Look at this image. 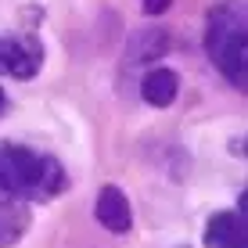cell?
<instances>
[{"instance_id": "cell-8", "label": "cell", "mask_w": 248, "mask_h": 248, "mask_svg": "<svg viewBox=\"0 0 248 248\" xmlns=\"http://www.w3.org/2000/svg\"><path fill=\"white\" fill-rule=\"evenodd\" d=\"M169 50V36L162 29H144V32H137V36L130 40V62L133 65H144V62H155V58H162Z\"/></svg>"}, {"instance_id": "cell-9", "label": "cell", "mask_w": 248, "mask_h": 248, "mask_svg": "<svg viewBox=\"0 0 248 248\" xmlns=\"http://www.w3.org/2000/svg\"><path fill=\"white\" fill-rule=\"evenodd\" d=\"M169 7H173V0H140V11L148 15V18H155V15H166Z\"/></svg>"}, {"instance_id": "cell-10", "label": "cell", "mask_w": 248, "mask_h": 248, "mask_svg": "<svg viewBox=\"0 0 248 248\" xmlns=\"http://www.w3.org/2000/svg\"><path fill=\"white\" fill-rule=\"evenodd\" d=\"M4 112H7V90L0 87V115H4Z\"/></svg>"}, {"instance_id": "cell-4", "label": "cell", "mask_w": 248, "mask_h": 248, "mask_svg": "<svg viewBox=\"0 0 248 248\" xmlns=\"http://www.w3.org/2000/svg\"><path fill=\"white\" fill-rule=\"evenodd\" d=\"M93 216H97V223L105 227L108 234H130V227H133L130 198H126V191H123V187H115V184H105L97 191Z\"/></svg>"}, {"instance_id": "cell-7", "label": "cell", "mask_w": 248, "mask_h": 248, "mask_svg": "<svg viewBox=\"0 0 248 248\" xmlns=\"http://www.w3.org/2000/svg\"><path fill=\"white\" fill-rule=\"evenodd\" d=\"M25 227H29V212H25V205L18 198H0V248L4 245H15L18 237L25 234Z\"/></svg>"}, {"instance_id": "cell-5", "label": "cell", "mask_w": 248, "mask_h": 248, "mask_svg": "<svg viewBox=\"0 0 248 248\" xmlns=\"http://www.w3.org/2000/svg\"><path fill=\"white\" fill-rule=\"evenodd\" d=\"M205 248H248L245 212H216L205 223Z\"/></svg>"}, {"instance_id": "cell-1", "label": "cell", "mask_w": 248, "mask_h": 248, "mask_svg": "<svg viewBox=\"0 0 248 248\" xmlns=\"http://www.w3.org/2000/svg\"><path fill=\"white\" fill-rule=\"evenodd\" d=\"M65 187V166L54 155L32 151L15 140L0 144V194L18 202H54Z\"/></svg>"}, {"instance_id": "cell-2", "label": "cell", "mask_w": 248, "mask_h": 248, "mask_svg": "<svg viewBox=\"0 0 248 248\" xmlns=\"http://www.w3.org/2000/svg\"><path fill=\"white\" fill-rule=\"evenodd\" d=\"M205 54L230 87L248 79V11L245 0H219L205 15Z\"/></svg>"}, {"instance_id": "cell-3", "label": "cell", "mask_w": 248, "mask_h": 248, "mask_svg": "<svg viewBox=\"0 0 248 248\" xmlns=\"http://www.w3.org/2000/svg\"><path fill=\"white\" fill-rule=\"evenodd\" d=\"M44 68V44L32 32L0 36V76L11 79H32Z\"/></svg>"}, {"instance_id": "cell-6", "label": "cell", "mask_w": 248, "mask_h": 248, "mask_svg": "<svg viewBox=\"0 0 248 248\" xmlns=\"http://www.w3.org/2000/svg\"><path fill=\"white\" fill-rule=\"evenodd\" d=\"M180 93V76L173 68H151L140 79V97L148 101L151 108H169Z\"/></svg>"}]
</instances>
